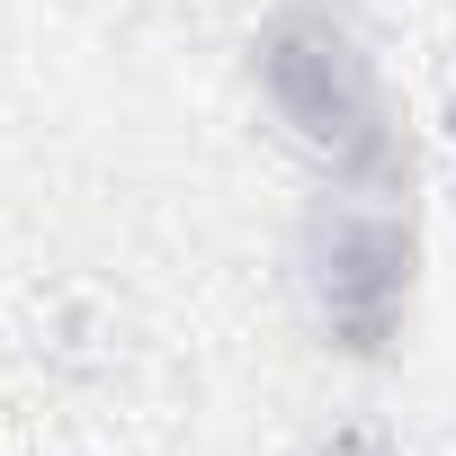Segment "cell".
Listing matches in <instances>:
<instances>
[{
	"label": "cell",
	"instance_id": "6da1fadb",
	"mask_svg": "<svg viewBox=\"0 0 456 456\" xmlns=\"http://www.w3.org/2000/svg\"><path fill=\"white\" fill-rule=\"evenodd\" d=\"M251 81L278 117V134L322 170V188H403V117L376 72V54L331 10H269L251 28Z\"/></svg>",
	"mask_w": 456,
	"mask_h": 456
},
{
	"label": "cell",
	"instance_id": "7a4b0ae2",
	"mask_svg": "<svg viewBox=\"0 0 456 456\" xmlns=\"http://www.w3.org/2000/svg\"><path fill=\"white\" fill-rule=\"evenodd\" d=\"M296 287L340 358H385L420 305V233L385 188H331L296 233Z\"/></svg>",
	"mask_w": 456,
	"mask_h": 456
},
{
	"label": "cell",
	"instance_id": "3957f363",
	"mask_svg": "<svg viewBox=\"0 0 456 456\" xmlns=\"http://www.w3.org/2000/svg\"><path fill=\"white\" fill-rule=\"evenodd\" d=\"M314 456H403V447H394V438H376V429H331Z\"/></svg>",
	"mask_w": 456,
	"mask_h": 456
}]
</instances>
